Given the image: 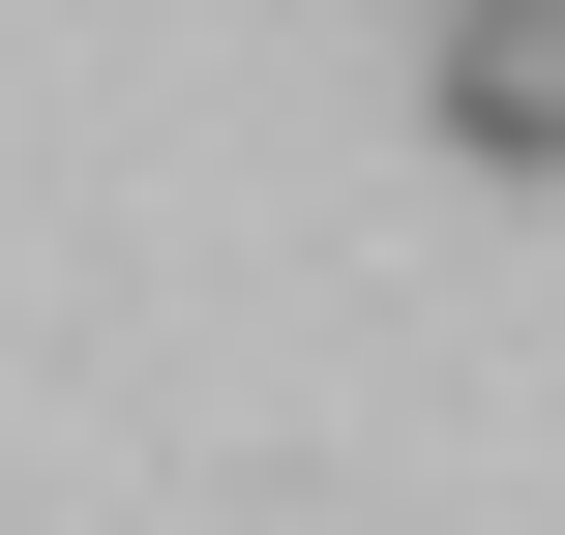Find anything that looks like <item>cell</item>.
<instances>
[{
    "label": "cell",
    "mask_w": 565,
    "mask_h": 535,
    "mask_svg": "<svg viewBox=\"0 0 565 535\" xmlns=\"http://www.w3.org/2000/svg\"><path fill=\"white\" fill-rule=\"evenodd\" d=\"M507 30H536V0H507Z\"/></svg>",
    "instance_id": "obj_2"
},
{
    "label": "cell",
    "mask_w": 565,
    "mask_h": 535,
    "mask_svg": "<svg viewBox=\"0 0 565 535\" xmlns=\"http://www.w3.org/2000/svg\"><path fill=\"white\" fill-rule=\"evenodd\" d=\"M417 89H447V149H477V179H565V0H536V30H507V0H447V60H417Z\"/></svg>",
    "instance_id": "obj_1"
}]
</instances>
